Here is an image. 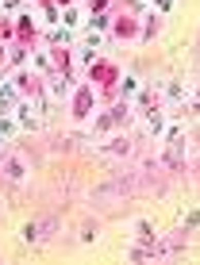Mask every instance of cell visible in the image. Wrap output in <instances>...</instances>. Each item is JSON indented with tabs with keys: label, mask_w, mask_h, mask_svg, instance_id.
Wrapping results in <instances>:
<instances>
[{
	"label": "cell",
	"mask_w": 200,
	"mask_h": 265,
	"mask_svg": "<svg viewBox=\"0 0 200 265\" xmlns=\"http://www.w3.org/2000/svg\"><path fill=\"white\" fill-rule=\"evenodd\" d=\"M93 81H100V85H112V81H116V66H108V62L93 66Z\"/></svg>",
	"instance_id": "cell-1"
},
{
	"label": "cell",
	"mask_w": 200,
	"mask_h": 265,
	"mask_svg": "<svg viewBox=\"0 0 200 265\" xmlns=\"http://www.w3.org/2000/svg\"><path fill=\"white\" fill-rule=\"evenodd\" d=\"M20 39H23L27 46H31V43L39 39V35H35V23H31V20H20Z\"/></svg>",
	"instance_id": "cell-4"
},
{
	"label": "cell",
	"mask_w": 200,
	"mask_h": 265,
	"mask_svg": "<svg viewBox=\"0 0 200 265\" xmlns=\"http://www.w3.org/2000/svg\"><path fill=\"white\" fill-rule=\"evenodd\" d=\"M43 4H69V0H43Z\"/></svg>",
	"instance_id": "cell-7"
},
{
	"label": "cell",
	"mask_w": 200,
	"mask_h": 265,
	"mask_svg": "<svg viewBox=\"0 0 200 265\" xmlns=\"http://www.w3.org/2000/svg\"><path fill=\"white\" fill-rule=\"evenodd\" d=\"M89 108H93V92H89V88H81L77 100H74V116H89Z\"/></svg>",
	"instance_id": "cell-2"
},
{
	"label": "cell",
	"mask_w": 200,
	"mask_h": 265,
	"mask_svg": "<svg viewBox=\"0 0 200 265\" xmlns=\"http://www.w3.org/2000/svg\"><path fill=\"white\" fill-rule=\"evenodd\" d=\"M93 8H97V12H104V8H108V0H93Z\"/></svg>",
	"instance_id": "cell-6"
},
{
	"label": "cell",
	"mask_w": 200,
	"mask_h": 265,
	"mask_svg": "<svg viewBox=\"0 0 200 265\" xmlns=\"http://www.w3.org/2000/svg\"><path fill=\"white\" fill-rule=\"evenodd\" d=\"M135 31H139V27H135V20H131V15H123V20H116V35H123V39H131Z\"/></svg>",
	"instance_id": "cell-3"
},
{
	"label": "cell",
	"mask_w": 200,
	"mask_h": 265,
	"mask_svg": "<svg viewBox=\"0 0 200 265\" xmlns=\"http://www.w3.org/2000/svg\"><path fill=\"white\" fill-rule=\"evenodd\" d=\"M12 35V27H8V23H0V39H8Z\"/></svg>",
	"instance_id": "cell-5"
}]
</instances>
